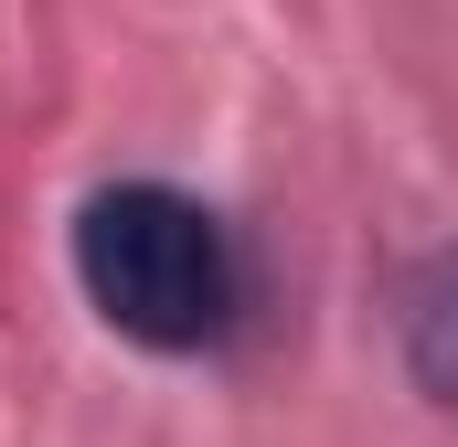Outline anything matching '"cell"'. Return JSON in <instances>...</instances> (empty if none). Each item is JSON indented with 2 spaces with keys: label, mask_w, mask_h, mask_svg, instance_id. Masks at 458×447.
<instances>
[{
  "label": "cell",
  "mask_w": 458,
  "mask_h": 447,
  "mask_svg": "<svg viewBox=\"0 0 458 447\" xmlns=\"http://www.w3.org/2000/svg\"><path fill=\"white\" fill-rule=\"evenodd\" d=\"M75 288L139 351H214L245 320V245L182 181H107L75 214Z\"/></svg>",
  "instance_id": "6da1fadb"
},
{
  "label": "cell",
  "mask_w": 458,
  "mask_h": 447,
  "mask_svg": "<svg viewBox=\"0 0 458 447\" xmlns=\"http://www.w3.org/2000/svg\"><path fill=\"white\" fill-rule=\"evenodd\" d=\"M394 351H405V384L458 416V245H437L394 288Z\"/></svg>",
  "instance_id": "7a4b0ae2"
}]
</instances>
